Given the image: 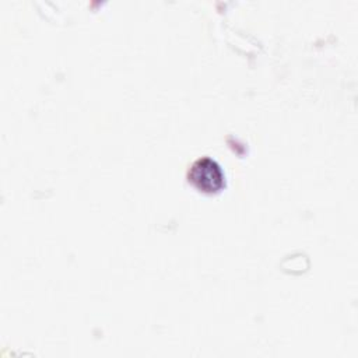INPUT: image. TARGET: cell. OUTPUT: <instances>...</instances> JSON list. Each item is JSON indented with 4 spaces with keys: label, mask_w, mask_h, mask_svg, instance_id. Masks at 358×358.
Returning <instances> with one entry per match:
<instances>
[{
    "label": "cell",
    "mask_w": 358,
    "mask_h": 358,
    "mask_svg": "<svg viewBox=\"0 0 358 358\" xmlns=\"http://www.w3.org/2000/svg\"><path fill=\"white\" fill-rule=\"evenodd\" d=\"M187 179L196 189L204 193H215L225 185L221 166L210 157L196 159L187 172Z\"/></svg>",
    "instance_id": "cell-1"
}]
</instances>
